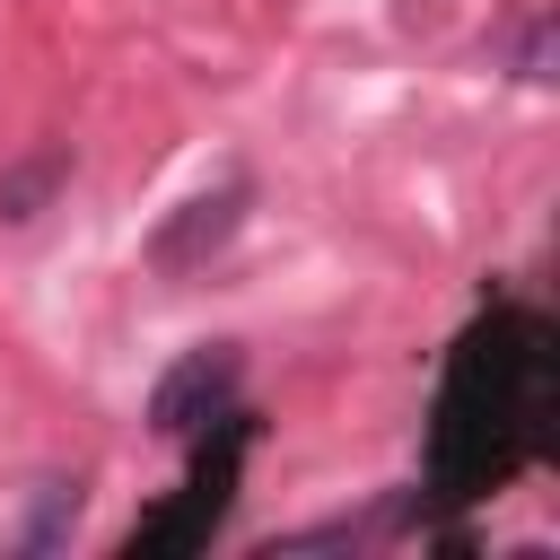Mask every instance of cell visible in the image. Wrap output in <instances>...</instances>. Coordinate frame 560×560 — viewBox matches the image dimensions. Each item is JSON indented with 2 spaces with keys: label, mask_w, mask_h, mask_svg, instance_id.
<instances>
[{
  "label": "cell",
  "mask_w": 560,
  "mask_h": 560,
  "mask_svg": "<svg viewBox=\"0 0 560 560\" xmlns=\"http://www.w3.org/2000/svg\"><path fill=\"white\" fill-rule=\"evenodd\" d=\"M236 376H245L236 341H201V350H184V359L158 376V394H149V429H158V438H192V429H210L219 411H236Z\"/></svg>",
  "instance_id": "3957f363"
},
{
  "label": "cell",
  "mask_w": 560,
  "mask_h": 560,
  "mask_svg": "<svg viewBox=\"0 0 560 560\" xmlns=\"http://www.w3.org/2000/svg\"><path fill=\"white\" fill-rule=\"evenodd\" d=\"M70 516H79V490H44V508H35V525H26L18 542H26V551H44V542H52Z\"/></svg>",
  "instance_id": "8992f818"
},
{
  "label": "cell",
  "mask_w": 560,
  "mask_h": 560,
  "mask_svg": "<svg viewBox=\"0 0 560 560\" xmlns=\"http://www.w3.org/2000/svg\"><path fill=\"white\" fill-rule=\"evenodd\" d=\"M236 219H245V184H228V192H201V201H184L158 236H149V262L158 271H192L201 254H219L228 236H236Z\"/></svg>",
  "instance_id": "277c9868"
},
{
  "label": "cell",
  "mask_w": 560,
  "mask_h": 560,
  "mask_svg": "<svg viewBox=\"0 0 560 560\" xmlns=\"http://www.w3.org/2000/svg\"><path fill=\"white\" fill-rule=\"evenodd\" d=\"M560 420V332L534 306H490L455 359H446V394H438V429H429V472L446 499H481L499 481H516Z\"/></svg>",
  "instance_id": "6da1fadb"
},
{
  "label": "cell",
  "mask_w": 560,
  "mask_h": 560,
  "mask_svg": "<svg viewBox=\"0 0 560 560\" xmlns=\"http://www.w3.org/2000/svg\"><path fill=\"white\" fill-rule=\"evenodd\" d=\"M61 175H70V149H35L26 166H9V175H0V219H9V228H18V219H35V210L52 201V184H61Z\"/></svg>",
  "instance_id": "5b68a950"
},
{
  "label": "cell",
  "mask_w": 560,
  "mask_h": 560,
  "mask_svg": "<svg viewBox=\"0 0 560 560\" xmlns=\"http://www.w3.org/2000/svg\"><path fill=\"white\" fill-rule=\"evenodd\" d=\"M219 438L201 446V464H192V481H184V499L166 508V516H149V525H131V560L140 551H192V542H210V525L228 516V490H236V464H245V446H254V420L245 411H219L210 420Z\"/></svg>",
  "instance_id": "7a4b0ae2"
}]
</instances>
